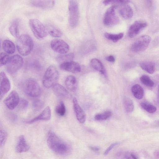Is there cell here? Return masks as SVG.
Returning a JSON list of instances; mask_svg holds the SVG:
<instances>
[{
	"label": "cell",
	"mask_w": 159,
	"mask_h": 159,
	"mask_svg": "<svg viewBox=\"0 0 159 159\" xmlns=\"http://www.w3.org/2000/svg\"><path fill=\"white\" fill-rule=\"evenodd\" d=\"M74 57V54L70 53L58 56L57 57V60L61 64L65 62L72 61Z\"/></svg>",
	"instance_id": "obj_30"
},
{
	"label": "cell",
	"mask_w": 159,
	"mask_h": 159,
	"mask_svg": "<svg viewBox=\"0 0 159 159\" xmlns=\"http://www.w3.org/2000/svg\"><path fill=\"white\" fill-rule=\"evenodd\" d=\"M130 156L133 159H138L136 156L133 154H131Z\"/></svg>",
	"instance_id": "obj_44"
},
{
	"label": "cell",
	"mask_w": 159,
	"mask_h": 159,
	"mask_svg": "<svg viewBox=\"0 0 159 159\" xmlns=\"http://www.w3.org/2000/svg\"><path fill=\"white\" fill-rule=\"evenodd\" d=\"M23 64V59L20 56L13 55L10 57L6 64L7 70L10 74H14L21 67Z\"/></svg>",
	"instance_id": "obj_8"
},
{
	"label": "cell",
	"mask_w": 159,
	"mask_h": 159,
	"mask_svg": "<svg viewBox=\"0 0 159 159\" xmlns=\"http://www.w3.org/2000/svg\"><path fill=\"white\" fill-rule=\"evenodd\" d=\"M51 117V111L49 106L46 107L42 112L38 116L27 121L26 123L31 124L39 120H49Z\"/></svg>",
	"instance_id": "obj_17"
},
{
	"label": "cell",
	"mask_w": 159,
	"mask_h": 159,
	"mask_svg": "<svg viewBox=\"0 0 159 159\" xmlns=\"http://www.w3.org/2000/svg\"><path fill=\"white\" fill-rule=\"evenodd\" d=\"M30 146L27 143L24 137L20 136L18 139L16 147V151L17 153H21L28 151Z\"/></svg>",
	"instance_id": "obj_18"
},
{
	"label": "cell",
	"mask_w": 159,
	"mask_h": 159,
	"mask_svg": "<svg viewBox=\"0 0 159 159\" xmlns=\"http://www.w3.org/2000/svg\"><path fill=\"white\" fill-rule=\"evenodd\" d=\"M131 92L133 96L137 99H141L144 95V91L142 87L140 85L136 84L131 88Z\"/></svg>",
	"instance_id": "obj_25"
},
{
	"label": "cell",
	"mask_w": 159,
	"mask_h": 159,
	"mask_svg": "<svg viewBox=\"0 0 159 159\" xmlns=\"http://www.w3.org/2000/svg\"><path fill=\"white\" fill-rule=\"evenodd\" d=\"M7 138V134L3 129L0 128V147L4 145Z\"/></svg>",
	"instance_id": "obj_35"
},
{
	"label": "cell",
	"mask_w": 159,
	"mask_h": 159,
	"mask_svg": "<svg viewBox=\"0 0 159 159\" xmlns=\"http://www.w3.org/2000/svg\"><path fill=\"white\" fill-rule=\"evenodd\" d=\"M10 57L6 53L2 52L0 53V66L6 64Z\"/></svg>",
	"instance_id": "obj_36"
},
{
	"label": "cell",
	"mask_w": 159,
	"mask_h": 159,
	"mask_svg": "<svg viewBox=\"0 0 159 159\" xmlns=\"http://www.w3.org/2000/svg\"><path fill=\"white\" fill-rule=\"evenodd\" d=\"M141 82L144 85L149 87H152L154 85V82L148 75H144L140 78Z\"/></svg>",
	"instance_id": "obj_32"
},
{
	"label": "cell",
	"mask_w": 159,
	"mask_h": 159,
	"mask_svg": "<svg viewBox=\"0 0 159 159\" xmlns=\"http://www.w3.org/2000/svg\"><path fill=\"white\" fill-rule=\"evenodd\" d=\"M65 84L67 89L72 91H75L77 88V80L73 75H69L67 77L65 80Z\"/></svg>",
	"instance_id": "obj_21"
},
{
	"label": "cell",
	"mask_w": 159,
	"mask_h": 159,
	"mask_svg": "<svg viewBox=\"0 0 159 159\" xmlns=\"http://www.w3.org/2000/svg\"><path fill=\"white\" fill-rule=\"evenodd\" d=\"M119 144L118 143H115L111 144L105 151L104 153V155L106 156L108 154L109 152L116 145Z\"/></svg>",
	"instance_id": "obj_40"
},
{
	"label": "cell",
	"mask_w": 159,
	"mask_h": 159,
	"mask_svg": "<svg viewBox=\"0 0 159 159\" xmlns=\"http://www.w3.org/2000/svg\"><path fill=\"white\" fill-rule=\"evenodd\" d=\"M23 89L25 93L31 97H36L40 94L39 85L36 81L32 78H29L25 81Z\"/></svg>",
	"instance_id": "obj_6"
},
{
	"label": "cell",
	"mask_w": 159,
	"mask_h": 159,
	"mask_svg": "<svg viewBox=\"0 0 159 159\" xmlns=\"http://www.w3.org/2000/svg\"><path fill=\"white\" fill-rule=\"evenodd\" d=\"M140 66L142 69L149 74H153L155 71V63L152 61H142L140 63Z\"/></svg>",
	"instance_id": "obj_22"
},
{
	"label": "cell",
	"mask_w": 159,
	"mask_h": 159,
	"mask_svg": "<svg viewBox=\"0 0 159 159\" xmlns=\"http://www.w3.org/2000/svg\"><path fill=\"white\" fill-rule=\"evenodd\" d=\"M34 47L33 41L31 37L26 34H22L18 38L16 47L19 53L23 56L29 55Z\"/></svg>",
	"instance_id": "obj_2"
},
{
	"label": "cell",
	"mask_w": 159,
	"mask_h": 159,
	"mask_svg": "<svg viewBox=\"0 0 159 159\" xmlns=\"http://www.w3.org/2000/svg\"><path fill=\"white\" fill-rule=\"evenodd\" d=\"M20 100L18 93L15 90H13L5 99L4 102L8 109L12 110L18 105Z\"/></svg>",
	"instance_id": "obj_11"
},
{
	"label": "cell",
	"mask_w": 159,
	"mask_h": 159,
	"mask_svg": "<svg viewBox=\"0 0 159 159\" xmlns=\"http://www.w3.org/2000/svg\"><path fill=\"white\" fill-rule=\"evenodd\" d=\"M147 26L146 22L137 20L134 22L129 27L128 30V36L133 38L139 34Z\"/></svg>",
	"instance_id": "obj_12"
},
{
	"label": "cell",
	"mask_w": 159,
	"mask_h": 159,
	"mask_svg": "<svg viewBox=\"0 0 159 159\" xmlns=\"http://www.w3.org/2000/svg\"><path fill=\"white\" fill-rule=\"evenodd\" d=\"M1 40L0 39V47H1Z\"/></svg>",
	"instance_id": "obj_45"
},
{
	"label": "cell",
	"mask_w": 159,
	"mask_h": 159,
	"mask_svg": "<svg viewBox=\"0 0 159 159\" xmlns=\"http://www.w3.org/2000/svg\"><path fill=\"white\" fill-rule=\"evenodd\" d=\"M119 12L122 17L125 19L131 18L133 15V11L131 7L127 4H124L120 7Z\"/></svg>",
	"instance_id": "obj_19"
},
{
	"label": "cell",
	"mask_w": 159,
	"mask_h": 159,
	"mask_svg": "<svg viewBox=\"0 0 159 159\" xmlns=\"http://www.w3.org/2000/svg\"><path fill=\"white\" fill-rule=\"evenodd\" d=\"M116 7V6H112L108 8L106 11L103 19V23L105 25H113L118 21V17L115 12Z\"/></svg>",
	"instance_id": "obj_10"
},
{
	"label": "cell",
	"mask_w": 159,
	"mask_h": 159,
	"mask_svg": "<svg viewBox=\"0 0 159 159\" xmlns=\"http://www.w3.org/2000/svg\"><path fill=\"white\" fill-rule=\"evenodd\" d=\"M59 75L56 68L53 66H49L46 70L43 78V83L44 87L49 88L57 84Z\"/></svg>",
	"instance_id": "obj_3"
},
{
	"label": "cell",
	"mask_w": 159,
	"mask_h": 159,
	"mask_svg": "<svg viewBox=\"0 0 159 159\" xmlns=\"http://www.w3.org/2000/svg\"><path fill=\"white\" fill-rule=\"evenodd\" d=\"M123 104L126 112L131 113L134 110V105L132 101L129 98L125 97L123 99Z\"/></svg>",
	"instance_id": "obj_27"
},
{
	"label": "cell",
	"mask_w": 159,
	"mask_h": 159,
	"mask_svg": "<svg viewBox=\"0 0 159 159\" xmlns=\"http://www.w3.org/2000/svg\"><path fill=\"white\" fill-rule=\"evenodd\" d=\"M68 10L70 25L71 28H75L78 25L80 19L79 6L76 1H69Z\"/></svg>",
	"instance_id": "obj_5"
},
{
	"label": "cell",
	"mask_w": 159,
	"mask_h": 159,
	"mask_svg": "<svg viewBox=\"0 0 159 159\" xmlns=\"http://www.w3.org/2000/svg\"><path fill=\"white\" fill-rule=\"evenodd\" d=\"M154 156L156 158L158 159L159 158V152L157 150L154 152Z\"/></svg>",
	"instance_id": "obj_43"
},
{
	"label": "cell",
	"mask_w": 159,
	"mask_h": 159,
	"mask_svg": "<svg viewBox=\"0 0 159 159\" xmlns=\"http://www.w3.org/2000/svg\"><path fill=\"white\" fill-rule=\"evenodd\" d=\"M56 113L61 116H64L66 112V109L64 103L61 102L55 108Z\"/></svg>",
	"instance_id": "obj_34"
},
{
	"label": "cell",
	"mask_w": 159,
	"mask_h": 159,
	"mask_svg": "<svg viewBox=\"0 0 159 159\" xmlns=\"http://www.w3.org/2000/svg\"><path fill=\"white\" fill-rule=\"evenodd\" d=\"M140 105L143 109L150 113H154L156 111V107L152 104L143 102L141 103Z\"/></svg>",
	"instance_id": "obj_33"
},
{
	"label": "cell",
	"mask_w": 159,
	"mask_h": 159,
	"mask_svg": "<svg viewBox=\"0 0 159 159\" xmlns=\"http://www.w3.org/2000/svg\"><path fill=\"white\" fill-rule=\"evenodd\" d=\"M29 24L33 34L37 39L42 40L48 35L46 27L39 20L31 19L29 20Z\"/></svg>",
	"instance_id": "obj_4"
},
{
	"label": "cell",
	"mask_w": 159,
	"mask_h": 159,
	"mask_svg": "<svg viewBox=\"0 0 159 159\" xmlns=\"http://www.w3.org/2000/svg\"><path fill=\"white\" fill-rule=\"evenodd\" d=\"M123 35L124 34L122 33L116 34L106 33L104 34V36L107 39L114 42H116L122 39Z\"/></svg>",
	"instance_id": "obj_29"
},
{
	"label": "cell",
	"mask_w": 159,
	"mask_h": 159,
	"mask_svg": "<svg viewBox=\"0 0 159 159\" xmlns=\"http://www.w3.org/2000/svg\"><path fill=\"white\" fill-rule=\"evenodd\" d=\"M30 4L34 7L44 8H48L52 7L54 4V1L52 0H32L30 2Z\"/></svg>",
	"instance_id": "obj_20"
},
{
	"label": "cell",
	"mask_w": 159,
	"mask_h": 159,
	"mask_svg": "<svg viewBox=\"0 0 159 159\" xmlns=\"http://www.w3.org/2000/svg\"><path fill=\"white\" fill-rule=\"evenodd\" d=\"M51 48L55 52L61 54L67 53L69 50V45L64 40L59 39H55L50 43Z\"/></svg>",
	"instance_id": "obj_9"
},
{
	"label": "cell",
	"mask_w": 159,
	"mask_h": 159,
	"mask_svg": "<svg viewBox=\"0 0 159 159\" xmlns=\"http://www.w3.org/2000/svg\"><path fill=\"white\" fill-rule=\"evenodd\" d=\"M130 2L128 0H104L103 3L105 5L111 4H124Z\"/></svg>",
	"instance_id": "obj_37"
},
{
	"label": "cell",
	"mask_w": 159,
	"mask_h": 159,
	"mask_svg": "<svg viewBox=\"0 0 159 159\" xmlns=\"http://www.w3.org/2000/svg\"><path fill=\"white\" fill-rule=\"evenodd\" d=\"M11 86L10 81L6 74L0 72V100L9 91Z\"/></svg>",
	"instance_id": "obj_13"
},
{
	"label": "cell",
	"mask_w": 159,
	"mask_h": 159,
	"mask_svg": "<svg viewBox=\"0 0 159 159\" xmlns=\"http://www.w3.org/2000/svg\"><path fill=\"white\" fill-rule=\"evenodd\" d=\"M106 59L108 61L112 63L114 62L115 61V58L112 55H110L106 57Z\"/></svg>",
	"instance_id": "obj_41"
},
{
	"label": "cell",
	"mask_w": 159,
	"mask_h": 159,
	"mask_svg": "<svg viewBox=\"0 0 159 159\" xmlns=\"http://www.w3.org/2000/svg\"><path fill=\"white\" fill-rule=\"evenodd\" d=\"M9 30L13 36L16 38L18 37L19 34L18 21L16 20L14 21L10 26Z\"/></svg>",
	"instance_id": "obj_28"
},
{
	"label": "cell",
	"mask_w": 159,
	"mask_h": 159,
	"mask_svg": "<svg viewBox=\"0 0 159 159\" xmlns=\"http://www.w3.org/2000/svg\"><path fill=\"white\" fill-rule=\"evenodd\" d=\"M60 68L61 70L74 73H79L81 70L80 65L73 61L61 63L60 65Z\"/></svg>",
	"instance_id": "obj_14"
},
{
	"label": "cell",
	"mask_w": 159,
	"mask_h": 159,
	"mask_svg": "<svg viewBox=\"0 0 159 159\" xmlns=\"http://www.w3.org/2000/svg\"><path fill=\"white\" fill-rule=\"evenodd\" d=\"M90 149L94 151H97L99 150V148L97 147L90 146L89 147Z\"/></svg>",
	"instance_id": "obj_42"
},
{
	"label": "cell",
	"mask_w": 159,
	"mask_h": 159,
	"mask_svg": "<svg viewBox=\"0 0 159 159\" xmlns=\"http://www.w3.org/2000/svg\"><path fill=\"white\" fill-rule=\"evenodd\" d=\"M74 110L77 120L81 123H84L86 120V114L80 107L77 99L74 98L73 100Z\"/></svg>",
	"instance_id": "obj_15"
},
{
	"label": "cell",
	"mask_w": 159,
	"mask_h": 159,
	"mask_svg": "<svg viewBox=\"0 0 159 159\" xmlns=\"http://www.w3.org/2000/svg\"><path fill=\"white\" fill-rule=\"evenodd\" d=\"M47 143L49 148L59 155H66L70 151V146L52 131L48 133Z\"/></svg>",
	"instance_id": "obj_1"
},
{
	"label": "cell",
	"mask_w": 159,
	"mask_h": 159,
	"mask_svg": "<svg viewBox=\"0 0 159 159\" xmlns=\"http://www.w3.org/2000/svg\"><path fill=\"white\" fill-rule=\"evenodd\" d=\"M151 40V37L149 35H142L138 38L132 44L131 47V50L135 52H143L147 48Z\"/></svg>",
	"instance_id": "obj_7"
},
{
	"label": "cell",
	"mask_w": 159,
	"mask_h": 159,
	"mask_svg": "<svg viewBox=\"0 0 159 159\" xmlns=\"http://www.w3.org/2000/svg\"><path fill=\"white\" fill-rule=\"evenodd\" d=\"M52 87L53 92L57 95L66 98L70 99L72 98L70 93L61 84L57 83Z\"/></svg>",
	"instance_id": "obj_16"
},
{
	"label": "cell",
	"mask_w": 159,
	"mask_h": 159,
	"mask_svg": "<svg viewBox=\"0 0 159 159\" xmlns=\"http://www.w3.org/2000/svg\"><path fill=\"white\" fill-rule=\"evenodd\" d=\"M112 112L109 111H106L102 113L96 115L94 117L95 120H105L111 116Z\"/></svg>",
	"instance_id": "obj_31"
},
{
	"label": "cell",
	"mask_w": 159,
	"mask_h": 159,
	"mask_svg": "<svg viewBox=\"0 0 159 159\" xmlns=\"http://www.w3.org/2000/svg\"><path fill=\"white\" fill-rule=\"evenodd\" d=\"M90 64L94 69L99 72L102 74L105 75V71L103 65L99 60L97 58L92 59L91 60Z\"/></svg>",
	"instance_id": "obj_24"
},
{
	"label": "cell",
	"mask_w": 159,
	"mask_h": 159,
	"mask_svg": "<svg viewBox=\"0 0 159 159\" xmlns=\"http://www.w3.org/2000/svg\"><path fill=\"white\" fill-rule=\"evenodd\" d=\"M2 48L5 52L8 54H13L15 51L14 44L9 40H5L3 41Z\"/></svg>",
	"instance_id": "obj_23"
},
{
	"label": "cell",
	"mask_w": 159,
	"mask_h": 159,
	"mask_svg": "<svg viewBox=\"0 0 159 159\" xmlns=\"http://www.w3.org/2000/svg\"><path fill=\"white\" fill-rule=\"evenodd\" d=\"M46 28L48 33L53 37H60L62 35L60 30L52 25H47Z\"/></svg>",
	"instance_id": "obj_26"
},
{
	"label": "cell",
	"mask_w": 159,
	"mask_h": 159,
	"mask_svg": "<svg viewBox=\"0 0 159 159\" xmlns=\"http://www.w3.org/2000/svg\"><path fill=\"white\" fill-rule=\"evenodd\" d=\"M19 104L20 108L25 109L28 107V102L26 99L22 98L20 100Z\"/></svg>",
	"instance_id": "obj_38"
},
{
	"label": "cell",
	"mask_w": 159,
	"mask_h": 159,
	"mask_svg": "<svg viewBox=\"0 0 159 159\" xmlns=\"http://www.w3.org/2000/svg\"><path fill=\"white\" fill-rule=\"evenodd\" d=\"M33 105L36 108L39 109L42 107L43 105V104L40 100H36L33 102Z\"/></svg>",
	"instance_id": "obj_39"
}]
</instances>
